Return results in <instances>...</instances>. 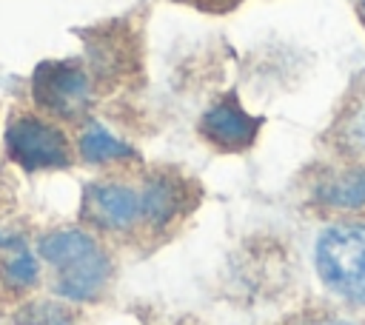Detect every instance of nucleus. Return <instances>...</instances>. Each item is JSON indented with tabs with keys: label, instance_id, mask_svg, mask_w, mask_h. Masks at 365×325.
I'll use <instances>...</instances> for the list:
<instances>
[{
	"label": "nucleus",
	"instance_id": "f257e3e1",
	"mask_svg": "<svg viewBox=\"0 0 365 325\" xmlns=\"http://www.w3.org/2000/svg\"><path fill=\"white\" fill-rule=\"evenodd\" d=\"M40 257L57 271V294L74 302L94 299L111 277V262L100 242L77 228L46 234L40 239Z\"/></svg>",
	"mask_w": 365,
	"mask_h": 325
},
{
	"label": "nucleus",
	"instance_id": "f03ea898",
	"mask_svg": "<svg viewBox=\"0 0 365 325\" xmlns=\"http://www.w3.org/2000/svg\"><path fill=\"white\" fill-rule=\"evenodd\" d=\"M314 265L325 288L351 302H365V225H331L314 242Z\"/></svg>",
	"mask_w": 365,
	"mask_h": 325
},
{
	"label": "nucleus",
	"instance_id": "7ed1b4c3",
	"mask_svg": "<svg viewBox=\"0 0 365 325\" xmlns=\"http://www.w3.org/2000/svg\"><path fill=\"white\" fill-rule=\"evenodd\" d=\"M6 148L9 157L29 168V171H46V168H68L71 148L66 134L40 120V117H17L6 128Z\"/></svg>",
	"mask_w": 365,
	"mask_h": 325
},
{
	"label": "nucleus",
	"instance_id": "20e7f679",
	"mask_svg": "<svg viewBox=\"0 0 365 325\" xmlns=\"http://www.w3.org/2000/svg\"><path fill=\"white\" fill-rule=\"evenodd\" d=\"M31 94L34 100L60 117H77L86 111L91 100V83L88 74L71 63V60H48L37 66L31 77Z\"/></svg>",
	"mask_w": 365,
	"mask_h": 325
},
{
	"label": "nucleus",
	"instance_id": "39448f33",
	"mask_svg": "<svg viewBox=\"0 0 365 325\" xmlns=\"http://www.w3.org/2000/svg\"><path fill=\"white\" fill-rule=\"evenodd\" d=\"M86 217L106 231H128L143 220V194L123 182H94L83 194Z\"/></svg>",
	"mask_w": 365,
	"mask_h": 325
},
{
	"label": "nucleus",
	"instance_id": "423d86ee",
	"mask_svg": "<svg viewBox=\"0 0 365 325\" xmlns=\"http://www.w3.org/2000/svg\"><path fill=\"white\" fill-rule=\"evenodd\" d=\"M259 131V120L251 117L234 97H225L220 103H214L202 120H200V134L222 151H242L257 140Z\"/></svg>",
	"mask_w": 365,
	"mask_h": 325
},
{
	"label": "nucleus",
	"instance_id": "0eeeda50",
	"mask_svg": "<svg viewBox=\"0 0 365 325\" xmlns=\"http://www.w3.org/2000/svg\"><path fill=\"white\" fill-rule=\"evenodd\" d=\"M143 194V222L154 231H165L185 211V180L177 174H154L140 188Z\"/></svg>",
	"mask_w": 365,
	"mask_h": 325
},
{
	"label": "nucleus",
	"instance_id": "6e6552de",
	"mask_svg": "<svg viewBox=\"0 0 365 325\" xmlns=\"http://www.w3.org/2000/svg\"><path fill=\"white\" fill-rule=\"evenodd\" d=\"M317 200L325 208L334 211H356L365 208V165H354V168H342L334 171L331 177H325L317 185Z\"/></svg>",
	"mask_w": 365,
	"mask_h": 325
},
{
	"label": "nucleus",
	"instance_id": "1a4fd4ad",
	"mask_svg": "<svg viewBox=\"0 0 365 325\" xmlns=\"http://www.w3.org/2000/svg\"><path fill=\"white\" fill-rule=\"evenodd\" d=\"M80 154H83L86 162H117V160H131V157H137V151H134L128 143L117 140L108 128H103V125H97V123H91V125L80 134Z\"/></svg>",
	"mask_w": 365,
	"mask_h": 325
},
{
	"label": "nucleus",
	"instance_id": "9d476101",
	"mask_svg": "<svg viewBox=\"0 0 365 325\" xmlns=\"http://www.w3.org/2000/svg\"><path fill=\"white\" fill-rule=\"evenodd\" d=\"M3 277H6V282L14 285V288L31 285V282L37 279V259H34L26 248H17V251H11V254L6 257V262H3Z\"/></svg>",
	"mask_w": 365,
	"mask_h": 325
},
{
	"label": "nucleus",
	"instance_id": "9b49d317",
	"mask_svg": "<svg viewBox=\"0 0 365 325\" xmlns=\"http://www.w3.org/2000/svg\"><path fill=\"white\" fill-rule=\"evenodd\" d=\"M180 3H188V6H194V9H202V11H231V9H237L242 0H180Z\"/></svg>",
	"mask_w": 365,
	"mask_h": 325
},
{
	"label": "nucleus",
	"instance_id": "f8f14e48",
	"mask_svg": "<svg viewBox=\"0 0 365 325\" xmlns=\"http://www.w3.org/2000/svg\"><path fill=\"white\" fill-rule=\"evenodd\" d=\"M308 325H354V322L336 319V316H322V319H314V322H308Z\"/></svg>",
	"mask_w": 365,
	"mask_h": 325
},
{
	"label": "nucleus",
	"instance_id": "ddd939ff",
	"mask_svg": "<svg viewBox=\"0 0 365 325\" xmlns=\"http://www.w3.org/2000/svg\"><path fill=\"white\" fill-rule=\"evenodd\" d=\"M362 6H365V3H362Z\"/></svg>",
	"mask_w": 365,
	"mask_h": 325
}]
</instances>
